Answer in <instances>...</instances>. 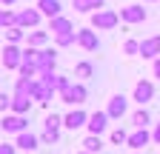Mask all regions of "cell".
Instances as JSON below:
<instances>
[{
	"instance_id": "1f68e13d",
	"label": "cell",
	"mask_w": 160,
	"mask_h": 154,
	"mask_svg": "<svg viewBox=\"0 0 160 154\" xmlns=\"http://www.w3.org/2000/svg\"><path fill=\"white\" fill-rule=\"evenodd\" d=\"M112 143H114V146L129 143V131H126V128H114V131H112Z\"/></svg>"
},
{
	"instance_id": "d590c367",
	"label": "cell",
	"mask_w": 160,
	"mask_h": 154,
	"mask_svg": "<svg viewBox=\"0 0 160 154\" xmlns=\"http://www.w3.org/2000/svg\"><path fill=\"white\" fill-rule=\"evenodd\" d=\"M152 140L160 146V120H157V123H154V128H152Z\"/></svg>"
},
{
	"instance_id": "484cf974",
	"label": "cell",
	"mask_w": 160,
	"mask_h": 154,
	"mask_svg": "<svg viewBox=\"0 0 160 154\" xmlns=\"http://www.w3.org/2000/svg\"><path fill=\"white\" fill-rule=\"evenodd\" d=\"M77 43V31H63V34H54V46L57 49H66Z\"/></svg>"
},
{
	"instance_id": "277c9868",
	"label": "cell",
	"mask_w": 160,
	"mask_h": 154,
	"mask_svg": "<svg viewBox=\"0 0 160 154\" xmlns=\"http://www.w3.org/2000/svg\"><path fill=\"white\" fill-rule=\"evenodd\" d=\"M0 63H3L6 69H20V63H23V49H20L17 43H6L3 54H0Z\"/></svg>"
},
{
	"instance_id": "4316f807",
	"label": "cell",
	"mask_w": 160,
	"mask_h": 154,
	"mask_svg": "<svg viewBox=\"0 0 160 154\" xmlns=\"http://www.w3.org/2000/svg\"><path fill=\"white\" fill-rule=\"evenodd\" d=\"M74 77H80V80H89V77H94V66L89 60H80L74 66Z\"/></svg>"
},
{
	"instance_id": "9a60e30c",
	"label": "cell",
	"mask_w": 160,
	"mask_h": 154,
	"mask_svg": "<svg viewBox=\"0 0 160 154\" xmlns=\"http://www.w3.org/2000/svg\"><path fill=\"white\" fill-rule=\"evenodd\" d=\"M49 40H52V31H43V29H32L26 34V46H34V49H46Z\"/></svg>"
},
{
	"instance_id": "5bb4252c",
	"label": "cell",
	"mask_w": 160,
	"mask_h": 154,
	"mask_svg": "<svg viewBox=\"0 0 160 154\" xmlns=\"http://www.w3.org/2000/svg\"><path fill=\"white\" fill-rule=\"evenodd\" d=\"M149 140H152V131L149 128H134L132 134H129V148H134V151H140V148H146L149 146Z\"/></svg>"
},
{
	"instance_id": "4fadbf2b",
	"label": "cell",
	"mask_w": 160,
	"mask_h": 154,
	"mask_svg": "<svg viewBox=\"0 0 160 154\" xmlns=\"http://www.w3.org/2000/svg\"><path fill=\"white\" fill-rule=\"evenodd\" d=\"M86 123H89V114H86L83 108H74V111H69L66 117H63V126H66V128H72V131L83 128Z\"/></svg>"
},
{
	"instance_id": "ffe728a7",
	"label": "cell",
	"mask_w": 160,
	"mask_h": 154,
	"mask_svg": "<svg viewBox=\"0 0 160 154\" xmlns=\"http://www.w3.org/2000/svg\"><path fill=\"white\" fill-rule=\"evenodd\" d=\"M52 94H54V91H52L49 86H43V80L37 77V80H34V91H32V100H37V103L46 106V103L52 100Z\"/></svg>"
},
{
	"instance_id": "4dcf8cb0",
	"label": "cell",
	"mask_w": 160,
	"mask_h": 154,
	"mask_svg": "<svg viewBox=\"0 0 160 154\" xmlns=\"http://www.w3.org/2000/svg\"><path fill=\"white\" fill-rule=\"evenodd\" d=\"M123 54H129V57H137V54H140V40H132V37H129V40L123 43Z\"/></svg>"
},
{
	"instance_id": "e0dca14e",
	"label": "cell",
	"mask_w": 160,
	"mask_h": 154,
	"mask_svg": "<svg viewBox=\"0 0 160 154\" xmlns=\"http://www.w3.org/2000/svg\"><path fill=\"white\" fill-rule=\"evenodd\" d=\"M49 31H52V34H63V31H74V23L69 20L66 14H57V17H52V20H49Z\"/></svg>"
},
{
	"instance_id": "836d02e7",
	"label": "cell",
	"mask_w": 160,
	"mask_h": 154,
	"mask_svg": "<svg viewBox=\"0 0 160 154\" xmlns=\"http://www.w3.org/2000/svg\"><path fill=\"white\" fill-rule=\"evenodd\" d=\"M12 97H14V94L0 91V111H3V114H9V111H12Z\"/></svg>"
},
{
	"instance_id": "f1b7e54d",
	"label": "cell",
	"mask_w": 160,
	"mask_h": 154,
	"mask_svg": "<svg viewBox=\"0 0 160 154\" xmlns=\"http://www.w3.org/2000/svg\"><path fill=\"white\" fill-rule=\"evenodd\" d=\"M60 126H63V117H60V114H46V120H43V128L46 131H60Z\"/></svg>"
},
{
	"instance_id": "2e32d148",
	"label": "cell",
	"mask_w": 160,
	"mask_h": 154,
	"mask_svg": "<svg viewBox=\"0 0 160 154\" xmlns=\"http://www.w3.org/2000/svg\"><path fill=\"white\" fill-rule=\"evenodd\" d=\"M14 146L20 148V151H34L37 146H40V137L37 134H32V131H23V134H14Z\"/></svg>"
},
{
	"instance_id": "8992f818",
	"label": "cell",
	"mask_w": 160,
	"mask_h": 154,
	"mask_svg": "<svg viewBox=\"0 0 160 154\" xmlns=\"http://www.w3.org/2000/svg\"><path fill=\"white\" fill-rule=\"evenodd\" d=\"M149 17V12L140 6V3H134V6H126V9H120V20L123 23H129V26H137V23H143Z\"/></svg>"
},
{
	"instance_id": "603a6c76",
	"label": "cell",
	"mask_w": 160,
	"mask_h": 154,
	"mask_svg": "<svg viewBox=\"0 0 160 154\" xmlns=\"http://www.w3.org/2000/svg\"><path fill=\"white\" fill-rule=\"evenodd\" d=\"M149 123H152V114L140 106V108L132 114V126H134V128H149Z\"/></svg>"
},
{
	"instance_id": "6da1fadb",
	"label": "cell",
	"mask_w": 160,
	"mask_h": 154,
	"mask_svg": "<svg viewBox=\"0 0 160 154\" xmlns=\"http://www.w3.org/2000/svg\"><path fill=\"white\" fill-rule=\"evenodd\" d=\"M120 23V12H114V9H100V12H94L92 14V29H97V31H112L114 26Z\"/></svg>"
},
{
	"instance_id": "5b68a950",
	"label": "cell",
	"mask_w": 160,
	"mask_h": 154,
	"mask_svg": "<svg viewBox=\"0 0 160 154\" xmlns=\"http://www.w3.org/2000/svg\"><path fill=\"white\" fill-rule=\"evenodd\" d=\"M77 46L86 49V51H97L100 49V37H97V29L86 26V29H77Z\"/></svg>"
},
{
	"instance_id": "3957f363",
	"label": "cell",
	"mask_w": 160,
	"mask_h": 154,
	"mask_svg": "<svg viewBox=\"0 0 160 154\" xmlns=\"http://www.w3.org/2000/svg\"><path fill=\"white\" fill-rule=\"evenodd\" d=\"M86 97H89L86 83H72L66 91H60V100L69 103V106H83V103H86Z\"/></svg>"
},
{
	"instance_id": "7c38bea8",
	"label": "cell",
	"mask_w": 160,
	"mask_h": 154,
	"mask_svg": "<svg viewBox=\"0 0 160 154\" xmlns=\"http://www.w3.org/2000/svg\"><path fill=\"white\" fill-rule=\"evenodd\" d=\"M54 66H57V49H40V57H37L40 74L43 71H54Z\"/></svg>"
},
{
	"instance_id": "8d00e7d4",
	"label": "cell",
	"mask_w": 160,
	"mask_h": 154,
	"mask_svg": "<svg viewBox=\"0 0 160 154\" xmlns=\"http://www.w3.org/2000/svg\"><path fill=\"white\" fill-rule=\"evenodd\" d=\"M0 154H17V146H9V143H3V146H0Z\"/></svg>"
},
{
	"instance_id": "44dd1931",
	"label": "cell",
	"mask_w": 160,
	"mask_h": 154,
	"mask_svg": "<svg viewBox=\"0 0 160 154\" xmlns=\"http://www.w3.org/2000/svg\"><path fill=\"white\" fill-rule=\"evenodd\" d=\"M37 80V77H34ZM34 80L32 77H17V83H14V94L17 97H32V91H34Z\"/></svg>"
},
{
	"instance_id": "60d3db41",
	"label": "cell",
	"mask_w": 160,
	"mask_h": 154,
	"mask_svg": "<svg viewBox=\"0 0 160 154\" xmlns=\"http://www.w3.org/2000/svg\"><path fill=\"white\" fill-rule=\"evenodd\" d=\"M77 154H92V151H77Z\"/></svg>"
},
{
	"instance_id": "ac0fdd59",
	"label": "cell",
	"mask_w": 160,
	"mask_h": 154,
	"mask_svg": "<svg viewBox=\"0 0 160 154\" xmlns=\"http://www.w3.org/2000/svg\"><path fill=\"white\" fill-rule=\"evenodd\" d=\"M100 9H106V0H74V12L80 14H94Z\"/></svg>"
},
{
	"instance_id": "30bf717a",
	"label": "cell",
	"mask_w": 160,
	"mask_h": 154,
	"mask_svg": "<svg viewBox=\"0 0 160 154\" xmlns=\"http://www.w3.org/2000/svg\"><path fill=\"white\" fill-rule=\"evenodd\" d=\"M109 111H94V114H89V123H86V128H89V134H103L106 128H109Z\"/></svg>"
},
{
	"instance_id": "d6986e66",
	"label": "cell",
	"mask_w": 160,
	"mask_h": 154,
	"mask_svg": "<svg viewBox=\"0 0 160 154\" xmlns=\"http://www.w3.org/2000/svg\"><path fill=\"white\" fill-rule=\"evenodd\" d=\"M37 9H40V14L43 17H57L60 12H63V6H60V0H37Z\"/></svg>"
},
{
	"instance_id": "cb8c5ba5",
	"label": "cell",
	"mask_w": 160,
	"mask_h": 154,
	"mask_svg": "<svg viewBox=\"0 0 160 154\" xmlns=\"http://www.w3.org/2000/svg\"><path fill=\"white\" fill-rule=\"evenodd\" d=\"M80 146H83V151H92V154H100V151H103V140H100V134H89Z\"/></svg>"
},
{
	"instance_id": "9c48e42d",
	"label": "cell",
	"mask_w": 160,
	"mask_h": 154,
	"mask_svg": "<svg viewBox=\"0 0 160 154\" xmlns=\"http://www.w3.org/2000/svg\"><path fill=\"white\" fill-rule=\"evenodd\" d=\"M140 57L143 60H157L160 57V34H152L146 40H140Z\"/></svg>"
},
{
	"instance_id": "ba28073f",
	"label": "cell",
	"mask_w": 160,
	"mask_h": 154,
	"mask_svg": "<svg viewBox=\"0 0 160 154\" xmlns=\"http://www.w3.org/2000/svg\"><path fill=\"white\" fill-rule=\"evenodd\" d=\"M132 100H134V103H140V106L152 103V100H154V83H152V80H137Z\"/></svg>"
},
{
	"instance_id": "f546056e",
	"label": "cell",
	"mask_w": 160,
	"mask_h": 154,
	"mask_svg": "<svg viewBox=\"0 0 160 154\" xmlns=\"http://www.w3.org/2000/svg\"><path fill=\"white\" fill-rule=\"evenodd\" d=\"M40 80H43V86H49L52 91H57V80H60V74H54V71H43V74H40Z\"/></svg>"
},
{
	"instance_id": "52a82bcc",
	"label": "cell",
	"mask_w": 160,
	"mask_h": 154,
	"mask_svg": "<svg viewBox=\"0 0 160 154\" xmlns=\"http://www.w3.org/2000/svg\"><path fill=\"white\" fill-rule=\"evenodd\" d=\"M40 20H43V14H40V9H20L17 12V26H23L26 31L37 29Z\"/></svg>"
},
{
	"instance_id": "ab89813d",
	"label": "cell",
	"mask_w": 160,
	"mask_h": 154,
	"mask_svg": "<svg viewBox=\"0 0 160 154\" xmlns=\"http://www.w3.org/2000/svg\"><path fill=\"white\" fill-rule=\"evenodd\" d=\"M143 3H157V0H143Z\"/></svg>"
},
{
	"instance_id": "d4e9b609",
	"label": "cell",
	"mask_w": 160,
	"mask_h": 154,
	"mask_svg": "<svg viewBox=\"0 0 160 154\" xmlns=\"http://www.w3.org/2000/svg\"><path fill=\"white\" fill-rule=\"evenodd\" d=\"M12 111L14 114H29L32 111V97H12Z\"/></svg>"
},
{
	"instance_id": "74e56055",
	"label": "cell",
	"mask_w": 160,
	"mask_h": 154,
	"mask_svg": "<svg viewBox=\"0 0 160 154\" xmlns=\"http://www.w3.org/2000/svg\"><path fill=\"white\" fill-rule=\"evenodd\" d=\"M152 74L160 80V57H157V60H152Z\"/></svg>"
},
{
	"instance_id": "7a4b0ae2",
	"label": "cell",
	"mask_w": 160,
	"mask_h": 154,
	"mask_svg": "<svg viewBox=\"0 0 160 154\" xmlns=\"http://www.w3.org/2000/svg\"><path fill=\"white\" fill-rule=\"evenodd\" d=\"M0 128H3V134H23V131H29V117L26 114L9 111V114H3V120H0Z\"/></svg>"
},
{
	"instance_id": "d6a6232c",
	"label": "cell",
	"mask_w": 160,
	"mask_h": 154,
	"mask_svg": "<svg viewBox=\"0 0 160 154\" xmlns=\"http://www.w3.org/2000/svg\"><path fill=\"white\" fill-rule=\"evenodd\" d=\"M60 140V131H46L43 128V134H40V143H43V146H54Z\"/></svg>"
},
{
	"instance_id": "7402d4cb",
	"label": "cell",
	"mask_w": 160,
	"mask_h": 154,
	"mask_svg": "<svg viewBox=\"0 0 160 154\" xmlns=\"http://www.w3.org/2000/svg\"><path fill=\"white\" fill-rule=\"evenodd\" d=\"M3 31H6V43H17V46L23 43V40H26V34H29L23 26H17V23L9 26V29H3Z\"/></svg>"
},
{
	"instance_id": "e575fe53",
	"label": "cell",
	"mask_w": 160,
	"mask_h": 154,
	"mask_svg": "<svg viewBox=\"0 0 160 154\" xmlns=\"http://www.w3.org/2000/svg\"><path fill=\"white\" fill-rule=\"evenodd\" d=\"M69 86H72V80H69L66 74H60V80H57V91H66Z\"/></svg>"
},
{
	"instance_id": "83f0119b",
	"label": "cell",
	"mask_w": 160,
	"mask_h": 154,
	"mask_svg": "<svg viewBox=\"0 0 160 154\" xmlns=\"http://www.w3.org/2000/svg\"><path fill=\"white\" fill-rule=\"evenodd\" d=\"M17 23V12H12V9H0V29H9V26H14Z\"/></svg>"
},
{
	"instance_id": "8fae6325",
	"label": "cell",
	"mask_w": 160,
	"mask_h": 154,
	"mask_svg": "<svg viewBox=\"0 0 160 154\" xmlns=\"http://www.w3.org/2000/svg\"><path fill=\"white\" fill-rule=\"evenodd\" d=\"M126 108H129V100L123 97V94H114V97L109 100V106H106V111H109L112 120H123L126 117Z\"/></svg>"
},
{
	"instance_id": "f35d334b",
	"label": "cell",
	"mask_w": 160,
	"mask_h": 154,
	"mask_svg": "<svg viewBox=\"0 0 160 154\" xmlns=\"http://www.w3.org/2000/svg\"><path fill=\"white\" fill-rule=\"evenodd\" d=\"M12 3H17V0H0V6H6V9H9Z\"/></svg>"
}]
</instances>
